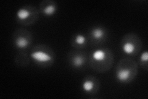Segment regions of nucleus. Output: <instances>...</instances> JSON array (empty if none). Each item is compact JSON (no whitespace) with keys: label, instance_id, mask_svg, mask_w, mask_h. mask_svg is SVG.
I'll return each instance as SVG.
<instances>
[{"label":"nucleus","instance_id":"obj_1","mask_svg":"<svg viewBox=\"0 0 148 99\" xmlns=\"http://www.w3.org/2000/svg\"><path fill=\"white\" fill-rule=\"evenodd\" d=\"M30 57L36 63L40 65L48 64L53 61V54L49 50L43 48L34 49L30 54Z\"/></svg>","mask_w":148,"mask_h":99},{"label":"nucleus","instance_id":"obj_2","mask_svg":"<svg viewBox=\"0 0 148 99\" xmlns=\"http://www.w3.org/2000/svg\"><path fill=\"white\" fill-rule=\"evenodd\" d=\"M115 78L121 83L129 82L133 78V69L127 66H121L117 69Z\"/></svg>","mask_w":148,"mask_h":99},{"label":"nucleus","instance_id":"obj_3","mask_svg":"<svg viewBox=\"0 0 148 99\" xmlns=\"http://www.w3.org/2000/svg\"><path fill=\"white\" fill-rule=\"evenodd\" d=\"M34 12L29 7H22L16 12V17L21 22H27L33 16Z\"/></svg>","mask_w":148,"mask_h":99},{"label":"nucleus","instance_id":"obj_4","mask_svg":"<svg viewBox=\"0 0 148 99\" xmlns=\"http://www.w3.org/2000/svg\"><path fill=\"white\" fill-rule=\"evenodd\" d=\"M30 44V39L27 35H18L16 36L14 40V45L18 49H25L29 46Z\"/></svg>","mask_w":148,"mask_h":99},{"label":"nucleus","instance_id":"obj_5","mask_svg":"<svg viewBox=\"0 0 148 99\" xmlns=\"http://www.w3.org/2000/svg\"><path fill=\"white\" fill-rule=\"evenodd\" d=\"M122 49L123 52L127 55L135 54L137 49V44L135 41L131 40H123L122 45Z\"/></svg>","mask_w":148,"mask_h":99},{"label":"nucleus","instance_id":"obj_6","mask_svg":"<svg viewBox=\"0 0 148 99\" xmlns=\"http://www.w3.org/2000/svg\"><path fill=\"white\" fill-rule=\"evenodd\" d=\"M108 51L103 49H98L92 53V60L94 63L99 64L106 62L108 58Z\"/></svg>","mask_w":148,"mask_h":99},{"label":"nucleus","instance_id":"obj_7","mask_svg":"<svg viewBox=\"0 0 148 99\" xmlns=\"http://www.w3.org/2000/svg\"><path fill=\"white\" fill-rule=\"evenodd\" d=\"M91 37L92 39L96 41L103 40L106 36L105 30L101 27H96L91 31Z\"/></svg>","mask_w":148,"mask_h":99},{"label":"nucleus","instance_id":"obj_8","mask_svg":"<svg viewBox=\"0 0 148 99\" xmlns=\"http://www.w3.org/2000/svg\"><path fill=\"white\" fill-rule=\"evenodd\" d=\"M96 84L95 82V80L90 78L85 79L82 84L83 91L85 93H88L94 92V91L96 89Z\"/></svg>","mask_w":148,"mask_h":99},{"label":"nucleus","instance_id":"obj_9","mask_svg":"<svg viewBox=\"0 0 148 99\" xmlns=\"http://www.w3.org/2000/svg\"><path fill=\"white\" fill-rule=\"evenodd\" d=\"M41 11L46 16H53L57 11V6L54 3L49 2V3L46 4L45 6L42 8Z\"/></svg>","mask_w":148,"mask_h":99},{"label":"nucleus","instance_id":"obj_10","mask_svg":"<svg viewBox=\"0 0 148 99\" xmlns=\"http://www.w3.org/2000/svg\"><path fill=\"white\" fill-rule=\"evenodd\" d=\"M86 62V58L83 55L77 54L72 56L71 59V64L75 68H82Z\"/></svg>","mask_w":148,"mask_h":99},{"label":"nucleus","instance_id":"obj_11","mask_svg":"<svg viewBox=\"0 0 148 99\" xmlns=\"http://www.w3.org/2000/svg\"><path fill=\"white\" fill-rule=\"evenodd\" d=\"M74 43L79 46H84L86 43V37L82 34H77L74 37Z\"/></svg>","mask_w":148,"mask_h":99},{"label":"nucleus","instance_id":"obj_12","mask_svg":"<svg viewBox=\"0 0 148 99\" xmlns=\"http://www.w3.org/2000/svg\"><path fill=\"white\" fill-rule=\"evenodd\" d=\"M140 62L142 64H146L147 63L148 61V53L147 51H144V52L142 53V54L141 55L140 57Z\"/></svg>","mask_w":148,"mask_h":99}]
</instances>
